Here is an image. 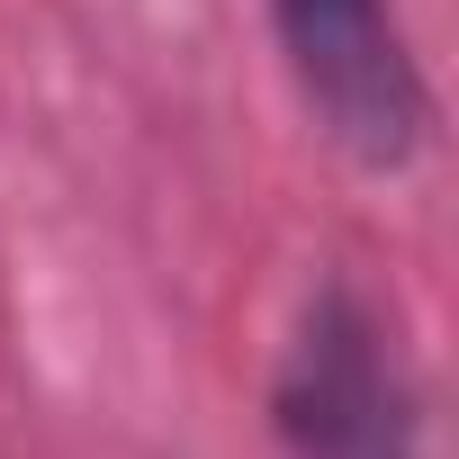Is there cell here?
Instances as JSON below:
<instances>
[{
	"mask_svg": "<svg viewBox=\"0 0 459 459\" xmlns=\"http://www.w3.org/2000/svg\"><path fill=\"white\" fill-rule=\"evenodd\" d=\"M271 441L280 459H423L414 369L396 351V325L351 280H325L298 307L271 369Z\"/></svg>",
	"mask_w": 459,
	"mask_h": 459,
	"instance_id": "cell-1",
	"label": "cell"
},
{
	"mask_svg": "<svg viewBox=\"0 0 459 459\" xmlns=\"http://www.w3.org/2000/svg\"><path fill=\"white\" fill-rule=\"evenodd\" d=\"M271 37L307 117L360 171H405L432 144V82L414 64L396 0H271Z\"/></svg>",
	"mask_w": 459,
	"mask_h": 459,
	"instance_id": "cell-2",
	"label": "cell"
}]
</instances>
